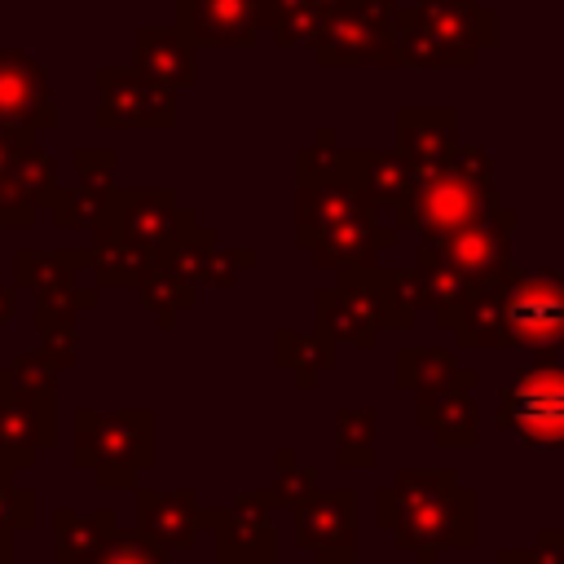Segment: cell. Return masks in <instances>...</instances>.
<instances>
[{
	"label": "cell",
	"mask_w": 564,
	"mask_h": 564,
	"mask_svg": "<svg viewBox=\"0 0 564 564\" xmlns=\"http://www.w3.org/2000/svg\"><path fill=\"white\" fill-rule=\"evenodd\" d=\"M115 189V176H79L70 189H57V203H53V220L62 229H93L106 198Z\"/></svg>",
	"instance_id": "obj_33"
},
{
	"label": "cell",
	"mask_w": 564,
	"mask_h": 564,
	"mask_svg": "<svg viewBox=\"0 0 564 564\" xmlns=\"http://www.w3.org/2000/svg\"><path fill=\"white\" fill-rule=\"evenodd\" d=\"M397 150L414 167V176L441 167L458 150V110L454 106H401L392 115Z\"/></svg>",
	"instance_id": "obj_19"
},
{
	"label": "cell",
	"mask_w": 564,
	"mask_h": 564,
	"mask_svg": "<svg viewBox=\"0 0 564 564\" xmlns=\"http://www.w3.org/2000/svg\"><path fill=\"white\" fill-rule=\"evenodd\" d=\"M207 225L194 220L189 207L176 203V194L167 185L159 189H110L93 234H110L145 256H172L181 247H189Z\"/></svg>",
	"instance_id": "obj_10"
},
{
	"label": "cell",
	"mask_w": 564,
	"mask_h": 564,
	"mask_svg": "<svg viewBox=\"0 0 564 564\" xmlns=\"http://www.w3.org/2000/svg\"><path fill=\"white\" fill-rule=\"evenodd\" d=\"M339 4H344V0H339Z\"/></svg>",
	"instance_id": "obj_44"
},
{
	"label": "cell",
	"mask_w": 564,
	"mask_h": 564,
	"mask_svg": "<svg viewBox=\"0 0 564 564\" xmlns=\"http://www.w3.org/2000/svg\"><path fill=\"white\" fill-rule=\"evenodd\" d=\"M295 511V542L313 555L322 551H357V489H313Z\"/></svg>",
	"instance_id": "obj_18"
},
{
	"label": "cell",
	"mask_w": 564,
	"mask_h": 564,
	"mask_svg": "<svg viewBox=\"0 0 564 564\" xmlns=\"http://www.w3.org/2000/svg\"><path fill=\"white\" fill-rule=\"evenodd\" d=\"M9 476H13V467H9V463H4V458H0V485H4V480H9Z\"/></svg>",
	"instance_id": "obj_42"
},
{
	"label": "cell",
	"mask_w": 564,
	"mask_h": 564,
	"mask_svg": "<svg viewBox=\"0 0 564 564\" xmlns=\"http://www.w3.org/2000/svg\"><path fill=\"white\" fill-rule=\"evenodd\" d=\"M216 564H278V538H229L212 533Z\"/></svg>",
	"instance_id": "obj_37"
},
{
	"label": "cell",
	"mask_w": 564,
	"mask_h": 564,
	"mask_svg": "<svg viewBox=\"0 0 564 564\" xmlns=\"http://www.w3.org/2000/svg\"><path fill=\"white\" fill-rule=\"evenodd\" d=\"M70 159H75V176H115L119 150L115 145H79Z\"/></svg>",
	"instance_id": "obj_39"
},
{
	"label": "cell",
	"mask_w": 564,
	"mask_h": 564,
	"mask_svg": "<svg viewBox=\"0 0 564 564\" xmlns=\"http://www.w3.org/2000/svg\"><path fill=\"white\" fill-rule=\"evenodd\" d=\"M0 564H18V560H13V551H9V546H4V551H0Z\"/></svg>",
	"instance_id": "obj_43"
},
{
	"label": "cell",
	"mask_w": 564,
	"mask_h": 564,
	"mask_svg": "<svg viewBox=\"0 0 564 564\" xmlns=\"http://www.w3.org/2000/svg\"><path fill=\"white\" fill-rule=\"evenodd\" d=\"M57 357L40 344L0 366V458L31 471L40 449L57 445Z\"/></svg>",
	"instance_id": "obj_5"
},
{
	"label": "cell",
	"mask_w": 564,
	"mask_h": 564,
	"mask_svg": "<svg viewBox=\"0 0 564 564\" xmlns=\"http://www.w3.org/2000/svg\"><path fill=\"white\" fill-rule=\"evenodd\" d=\"M88 564H172V560H167V546H159L141 529H123L119 524Z\"/></svg>",
	"instance_id": "obj_35"
},
{
	"label": "cell",
	"mask_w": 564,
	"mask_h": 564,
	"mask_svg": "<svg viewBox=\"0 0 564 564\" xmlns=\"http://www.w3.org/2000/svg\"><path fill=\"white\" fill-rule=\"evenodd\" d=\"M397 234L379 220V203L352 185H300L295 194V247L313 251L322 269H366L375 251L392 247Z\"/></svg>",
	"instance_id": "obj_2"
},
{
	"label": "cell",
	"mask_w": 564,
	"mask_h": 564,
	"mask_svg": "<svg viewBox=\"0 0 564 564\" xmlns=\"http://www.w3.org/2000/svg\"><path fill=\"white\" fill-rule=\"evenodd\" d=\"M516 220H520L516 207L498 203L489 216H480L476 225H467V229H458V234H449V238H436L432 247H436L458 273L480 278V273H489V269H498V264L511 260V234H516Z\"/></svg>",
	"instance_id": "obj_20"
},
{
	"label": "cell",
	"mask_w": 564,
	"mask_h": 564,
	"mask_svg": "<svg viewBox=\"0 0 564 564\" xmlns=\"http://www.w3.org/2000/svg\"><path fill=\"white\" fill-rule=\"evenodd\" d=\"M339 0H264V26H269L273 44L295 48L317 35V26L326 22V13Z\"/></svg>",
	"instance_id": "obj_31"
},
{
	"label": "cell",
	"mask_w": 564,
	"mask_h": 564,
	"mask_svg": "<svg viewBox=\"0 0 564 564\" xmlns=\"http://www.w3.org/2000/svg\"><path fill=\"white\" fill-rule=\"evenodd\" d=\"M137 529L167 551H194L203 533H212V507L198 502L194 489H132Z\"/></svg>",
	"instance_id": "obj_16"
},
{
	"label": "cell",
	"mask_w": 564,
	"mask_h": 564,
	"mask_svg": "<svg viewBox=\"0 0 564 564\" xmlns=\"http://www.w3.org/2000/svg\"><path fill=\"white\" fill-rule=\"evenodd\" d=\"M13 308H18V300H13V291H0V326L13 317Z\"/></svg>",
	"instance_id": "obj_41"
},
{
	"label": "cell",
	"mask_w": 564,
	"mask_h": 564,
	"mask_svg": "<svg viewBox=\"0 0 564 564\" xmlns=\"http://www.w3.org/2000/svg\"><path fill=\"white\" fill-rule=\"evenodd\" d=\"M35 507H40V494L31 485H18L13 476L0 485V551L18 533H31L35 529Z\"/></svg>",
	"instance_id": "obj_36"
},
{
	"label": "cell",
	"mask_w": 564,
	"mask_h": 564,
	"mask_svg": "<svg viewBox=\"0 0 564 564\" xmlns=\"http://www.w3.org/2000/svg\"><path fill=\"white\" fill-rule=\"evenodd\" d=\"M176 31L198 48H251L264 31V0H172Z\"/></svg>",
	"instance_id": "obj_15"
},
{
	"label": "cell",
	"mask_w": 564,
	"mask_h": 564,
	"mask_svg": "<svg viewBox=\"0 0 564 564\" xmlns=\"http://www.w3.org/2000/svg\"><path fill=\"white\" fill-rule=\"evenodd\" d=\"M313 564H357V551H322L313 555Z\"/></svg>",
	"instance_id": "obj_40"
},
{
	"label": "cell",
	"mask_w": 564,
	"mask_h": 564,
	"mask_svg": "<svg viewBox=\"0 0 564 564\" xmlns=\"http://www.w3.org/2000/svg\"><path fill=\"white\" fill-rule=\"evenodd\" d=\"M317 66H401V0H344L308 40Z\"/></svg>",
	"instance_id": "obj_9"
},
{
	"label": "cell",
	"mask_w": 564,
	"mask_h": 564,
	"mask_svg": "<svg viewBox=\"0 0 564 564\" xmlns=\"http://www.w3.org/2000/svg\"><path fill=\"white\" fill-rule=\"evenodd\" d=\"M339 286H348L375 317L383 330H410L419 308L410 304L405 295V282H401V269H379V264H366V269H339L335 273Z\"/></svg>",
	"instance_id": "obj_23"
},
{
	"label": "cell",
	"mask_w": 564,
	"mask_h": 564,
	"mask_svg": "<svg viewBox=\"0 0 564 564\" xmlns=\"http://www.w3.org/2000/svg\"><path fill=\"white\" fill-rule=\"evenodd\" d=\"M375 524L392 533L414 564H436L441 551H471L480 538V494L449 467H401L375 489Z\"/></svg>",
	"instance_id": "obj_1"
},
{
	"label": "cell",
	"mask_w": 564,
	"mask_h": 564,
	"mask_svg": "<svg viewBox=\"0 0 564 564\" xmlns=\"http://www.w3.org/2000/svg\"><path fill=\"white\" fill-rule=\"evenodd\" d=\"M502 317L511 348L560 352L564 348V269L520 273L511 260L502 264Z\"/></svg>",
	"instance_id": "obj_12"
},
{
	"label": "cell",
	"mask_w": 564,
	"mask_h": 564,
	"mask_svg": "<svg viewBox=\"0 0 564 564\" xmlns=\"http://www.w3.org/2000/svg\"><path fill=\"white\" fill-rule=\"evenodd\" d=\"M494 564H564V529H542L533 546H502Z\"/></svg>",
	"instance_id": "obj_38"
},
{
	"label": "cell",
	"mask_w": 564,
	"mask_h": 564,
	"mask_svg": "<svg viewBox=\"0 0 564 564\" xmlns=\"http://www.w3.org/2000/svg\"><path fill=\"white\" fill-rule=\"evenodd\" d=\"M401 282H405V295H410L414 308H432V322H436L441 313H449V308L463 300V291L471 286V278L458 273L432 242H419L414 264L401 269Z\"/></svg>",
	"instance_id": "obj_24"
},
{
	"label": "cell",
	"mask_w": 564,
	"mask_h": 564,
	"mask_svg": "<svg viewBox=\"0 0 564 564\" xmlns=\"http://www.w3.org/2000/svg\"><path fill=\"white\" fill-rule=\"evenodd\" d=\"M414 427H423L436 449H471V445H480V410L471 401V388L419 392Z\"/></svg>",
	"instance_id": "obj_21"
},
{
	"label": "cell",
	"mask_w": 564,
	"mask_h": 564,
	"mask_svg": "<svg viewBox=\"0 0 564 564\" xmlns=\"http://www.w3.org/2000/svg\"><path fill=\"white\" fill-rule=\"evenodd\" d=\"M317 304H313V313H317V330L326 335V339H335V344H352V348H375L379 344V317L348 291V286H322L317 295H313Z\"/></svg>",
	"instance_id": "obj_27"
},
{
	"label": "cell",
	"mask_w": 564,
	"mask_h": 564,
	"mask_svg": "<svg viewBox=\"0 0 564 564\" xmlns=\"http://www.w3.org/2000/svg\"><path fill=\"white\" fill-rule=\"evenodd\" d=\"M494 423L524 449H564V361L538 352L533 366L507 379Z\"/></svg>",
	"instance_id": "obj_11"
},
{
	"label": "cell",
	"mask_w": 564,
	"mask_h": 564,
	"mask_svg": "<svg viewBox=\"0 0 564 564\" xmlns=\"http://www.w3.org/2000/svg\"><path fill=\"white\" fill-rule=\"evenodd\" d=\"M498 44V13L485 0H410L401 4V66L454 70L476 66Z\"/></svg>",
	"instance_id": "obj_6"
},
{
	"label": "cell",
	"mask_w": 564,
	"mask_h": 564,
	"mask_svg": "<svg viewBox=\"0 0 564 564\" xmlns=\"http://www.w3.org/2000/svg\"><path fill=\"white\" fill-rule=\"evenodd\" d=\"M93 286H101V291H110V286H137L141 282V273L159 260V256H145V251H137V247H128V242H119V238H110V234H93Z\"/></svg>",
	"instance_id": "obj_32"
},
{
	"label": "cell",
	"mask_w": 564,
	"mask_h": 564,
	"mask_svg": "<svg viewBox=\"0 0 564 564\" xmlns=\"http://www.w3.org/2000/svg\"><path fill=\"white\" fill-rule=\"evenodd\" d=\"M97 128H176V88L132 66H97Z\"/></svg>",
	"instance_id": "obj_14"
},
{
	"label": "cell",
	"mask_w": 564,
	"mask_h": 564,
	"mask_svg": "<svg viewBox=\"0 0 564 564\" xmlns=\"http://www.w3.org/2000/svg\"><path fill=\"white\" fill-rule=\"evenodd\" d=\"M269 489H273L278 507H295L317 489V467L300 463V454L291 445H278L273 449V485Z\"/></svg>",
	"instance_id": "obj_34"
},
{
	"label": "cell",
	"mask_w": 564,
	"mask_h": 564,
	"mask_svg": "<svg viewBox=\"0 0 564 564\" xmlns=\"http://www.w3.org/2000/svg\"><path fill=\"white\" fill-rule=\"evenodd\" d=\"M352 185L370 194L379 207H397L410 185L414 167L401 159V150H366V145H339L330 128L313 137V145L295 150V185Z\"/></svg>",
	"instance_id": "obj_8"
},
{
	"label": "cell",
	"mask_w": 564,
	"mask_h": 564,
	"mask_svg": "<svg viewBox=\"0 0 564 564\" xmlns=\"http://www.w3.org/2000/svg\"><path fill=\"white\" fill-rule=\"evenodd\" d=\"M494 207H498L494 159L476 145H458L441 167L414 176L410 194L392 207V216L401 229H414L423 242H436L476 225Z\"/></svg>",
	"instance_id": "obj_3"
},
{
	"label": "cell",
	"mask_w": 564,
	"mask_h": 564,
	"mask_svg": "<svg viewBox=\"0 0 564 564\" xmlns=\"http://www.w3.org/2000/svg\"><path fill=\"white\" fill-rule=\"evenodd\" d=\"M132 53L145 75H154L159 84H167L176 93L198 79V44H189L176 26H137Z\"/></svg>",
	"instance_id": "obj_22"
},
{
	"label": "cell",
	"mask_w": 564,
	"mask_h": 564,
	"mask_svg": "<svg viewBox=\"0 0 564 564\" xmlns=\"http://www.w3.org/2000/svg\"><path fill=\"white\" fill-rule=\"evenodd\" d=\"M375 432H379V414L375 405H348L335 414V463L344 471H366L375 467L379 449H375Z\"/></svg>",
	"instance_id": "obj_30"
},
{
	"label": "cell",
	"mask_w": 564,
	"mask_h": 564,
	"mask_svg": "<svg viewBox=\"0 0 564 564\" xmlns=\"http://www.w3.org/2000/svg\"><path fill=\"white\" fill-rule=\"evenodd\" d=\"M115 529H119L115 507H97V511L57 507L53 511V564H88Z\"/></svg>",
	"instance_id": "obj_28"
},
{
	"label": "cell",
	"mask_w": 564,
	"mask_h": 564,
	"mask_svg": "<svg viewBox=\"0 0 564 564\" xmlns=\"http://www.w3.org/2000/svg\"><path fill=\"white\" fill-rule=\"evenodd\" d=\"M137 291H141L145 313H150L163 330H172L176 317L189 313V308L198 304V278H194L176 256H159V260L141 273Z\"/></svg>",
	"instance_id": "obj_26"
},
{
	"label": "cell",
	"mask_w": 564,
	"mask_h": 564,
	"mask_svg": "<svg viewBox=\"0 0 564 564\" xmlns=\"http://www.w3.org/2000/svg\"><path fill=\"white\" fill-rule=\"evenodd\" d=\"M392 383L410 388L419 397V392H441V388H476L480 375L467 370L449 348L410 344V348H397V357H392Z\"/></svg>",
	"instance_id": "obj_25"
},
{
	"label": "cell",
	"mask_w": 564,
	"mask_h": 564,
	"mask_svg": "<svg viewBox=\"0 0 564 564\" xmlns=\"http://www.w3.org/2000/svg\"><path fill=\"white\" fill-rule=\"evenodd\" d=\"M57 123L48 93V70L18 48H0V128L4 132H44Z\"/></svg>",
	"instance_id": "obj_17"
},
{
	"label": "cell",
	"mask_w": 564,
	"mask_h": 564,
	"mask_svg": "<svg viewBox=\"0 0 564 564\" xmlns=\"http://www.w3.org/2000/svg\"><path fill=\"white\" fill-rule=\"evenodd\" d=\"M335 352H339V344L326 339L322 330H313V335L291 330V326L273 330V361L295 379V388H317V379L326 370H335Z\"/></svg>",
	"instance_id": "obj_29"
},
{
	"label": "cell",
	"mask_w": 564,
	"mask_h": 564,
	"mask_svg": "<svg viewBox=\"0 0 564 564\" xmlns=\"http://www.w3.org/2000/svg\"><path fill=\"white\" fill-rule=\"evenodd\" d=\"M88 269H93L88 247H57V251L18 247L13 251V282L35 295V330L62 370H70L75 361V317L84 308H97L101 286L88 282L93 278Z\"/></svg>",
	"instance_id": "obj_4"
},
{
	"label": "cell",
	"mask_w": 564,
	"mask_h": 564,
	"mask_svg": "<svg viewBox=\"0 0 564 564\" xmlns=\"http://www.w3.org/2000/svg\"><path fill=\"white\" fill-rule=\"evenodd\" d=\"M70 458L97 489H137V476L154 463V410L101 414L79 405L70 414Z\"/></svg>",
	"instance_id": "obj_7"
},
{
	"label": "cell",
	"mask_w": 564,
	"mask_h": 564,
	"mask_svg": "<svg viewBox=\"0 0 564 564\" xmlns=\"http://www.w3.org/2000/svg\"><path fill=\"white\" fill-rule=\"evenodd\" d=\"M57 163L35 145V132L0 128V229H31L57 203Z\"/></svg>",
	"instance_id": "obj_13"
}]
</instances>
